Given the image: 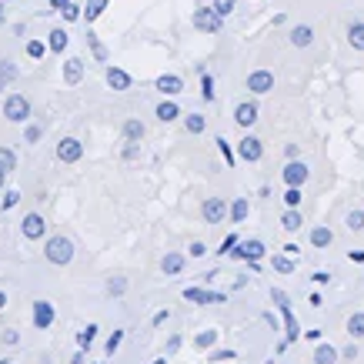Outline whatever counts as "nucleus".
Instances as JSON below:
<instances>
[{
	"instance_id": "nucleus-61",
	"label": "nucleus",
	"mask_w": 364,
	"mask_h": 364,
	"mask_svg": "<svg viewBox=\"0 0 364 364\" xmlns=\"http://www.w3.org/2000/svg\"><path fill=\"white\" fill-rule=\"evenodd\" d=\"M210 4H214V0H210Z\"/></svg>"
},
{
	"instance_id": "nucleus-56",
	"label": "nucleus",
	"mask_w": 364,
	"mask_h": 364,
	"mask_svg": "<svg viewBox=\"0 0 364 364\" xmlns=\"http://www.w3.org/2000/svg\"><path fill=\"white\" fill-rule=\"evenodd\" d=\"M70 364H84V348H80V351L74 354V358H70Z\"/></svg>"
},
{
	"instance_id": "nucleus-57",
	"label": "nucleus",
	"mask_w": 364,
	"mask_h": 364,
	"mask_svg": "<svg viewBox=\"0 0 364 364\" xmlns=\"http://www.w3.org/2000/svg\"><path fill=\"white\" fill-rule=\"evenodd\" d=\"M7 308V294H4V291H0V311Z\"/></svg>"
},
{
	"instance_id": "nucleus-54",
	"label": "nucleus",
	"mask_w": 364,
	"mask_h": 364,
	"mask_svg": "<svg viewBox=\"0 0 364 364\" xmlns=\"http://www.w3.org/2000/svg\"><path fill=\"white\" fill-rule=\"evenodd\" d=\"M284 254H291V257H298V254H301V247H298V244H287V247H284Z\"/></svg>"
},
{
	"instance_id": "nucleus-35",
	"label": "nucleus",
	"mask_w": 364,
	"mask_h": 364,
	"mask_svg": "<svg viewBox=\"0 0 364 364\" xmlns=\"http://www.w3.org/2000/svg\"><path fill=\"white\" fill-rule=\"evenodd\" d=\"M124 291H127V277H111V281H107V294H111V298H121Z\"/></svg>"
},
{
	"instance_id": "nucleus-41",
	"label": "nucleus",
	"mask_w": 364,
	"mask_h": 364,
	"mask_svg": "<svg viewBox=\"0 0 364 364\" xmlns=\"http://www.w3.org/2000/svg\"><path fill=\"white\" fill-rule=\"evenodd\" d=\"M200 94H204V100H214V80L208 74H200Z\"/></svg>"
},
{
	"instance_id": "nucleus-33",
	"label": "nucleus",
	"mask_w": 364,
	"mask_h": 364,
	"mask_svg": "<svg viewBox=\"0 0 364 364\" xmlns=\"http://www.w3.org/2000/svg\"><path fill=\"white\" fill-rule=\"evenodd\" d=\"M104 7H107V0H87V7H84V17L90 21H97L100 14H104Z\"/></svg>"
},
{
	"instance_id": "nucleus-62",
	"label": "nucleus",
	"mask_w": 364,
	"mask_h": 364,
	"mask_svg": "<svg viewBox=\"0 0 364 364\" xmlns=\"http://www.w3.org/2000/svg\"><path fill=\"white\" fill-rule=\"evenodd\" d=\"M4 364H7V361H4Z\"/></svg>"
},
{
	"instance_id": "nucleus-36",
	"label": "nucleus",
	"mask_w": 364,
	"mask_h": 364,
	"mask_svg": "<svg viewBox=\"0 0 364 364\" xmlns=\"http://www.w3.org/2000/svg\"><path fill=\"white\" fill-rule=\"evenodd\" d=\"M47 50H50V47L41 44V41H27V57H33V60H37V57H44Z\"/></svg>"
},
{
	"instance_id": "nucleus-34",
	"label": "nucleus",
	"mask_w": 364,
	"mask_h": 364,
	"mask_svg": "<svg viewBox=\"0 0 364 364\" xmlns=\"http://www.w3.org/2000/svg\"><path fill=\"white\" fill-rule=\"evenodd\" d=\"M247 210H251V208H247V198H237V200H234V208H231V221L241 224L244 218H247Z\"/></svg>"
},
{
	"instance_id": "nucleus-39",
	"label": "nucleus",
	"mask_w": 364,
	"mask_h": 364,
	"mask_svg": "<svg viewBox=\"0 0 364 364\" xmlns=\"http://www.w3.org/2000/svg\"><path fill=\"white\" fill-rule=\"evenodd\" d=\"M214 341H218V331H200L198 338H194V344H198V348H210Z\"/></svg>"
},
{
	"instance_id": "nucleus-16",
	"label": "nucleus",
	"mask_w": 364,
	"mask_h": 364,
	"mask_svg": "<svg viewBox=\"0 0 364 364\" xmlns=\"http://www.w3.org/2000/svg\"><path fill=\"white\" fill-rule=\"evenodd\" d=\"M161 271H164L167 277L181 274V271H184V257H181V254H177V251H167L164 257H161Z\"/></svg>"
},
{
	"instance_id": "nucleus-55",
	"label": "nucleus",
	"mask_w": 364,
	"mask_h": 364,
	"mask_svg": "<svg viewBox=\"0 0 364 364\" xmlns=\"http://www.w3.org/2000/svg\"><path fill=\"white\" fill-rule=\"evenodd\" d=\"M67 4H70V0H50V7H54V11H64Z\"/></svg>"
},
{
	"instance_id": "nucleus-13",
	"label": "nucleus",
	"mask_w": 364,
	"mask_h": 364,
	"mask_svg": "<svg viewBox=\"0 0 364 364\" xmlns=\"http://www.w3.org/2000/svg\"><path fill=\"white\" fill-rule=\"evenodd\" d=\"M274 301H277V308H281V314H284V321H287V341H294L301 331H298V324H294V318H291V304H287L284 291H274Z\"/></svg>"
},
{
	"instance_id": "nucleus-23",
	"label": "nucleus",
	"mask_w": 364,
	"mask_h": 364,
	"mask_svg": "<svg viewBox=\"0 0 364 364\" xmlns=\"http://www.w3.org/2000/svg\"><path fill=\"white\" fill-rule=\"evenodd\" d=\"M271 267H274V271H281V274H291V271H294V257H291V254H274Z\"/></svg>"
},
{
	"instance_id": "nucleus-30",
	"label": "nucleus",
	"mask_w": 364,
	"mask_h": 364,
	"mask_svg": "<svg viewBox=\"0 0 364 364\" xmlns=\"http://www.w3.org/2000/svg\"><path fill=\"white\" fill-rule=\"evenodd\" d=\"M94 338H97V324H87L84 331H77V348H84V351H87L90 344H94Z\"/></svg>"
},
{
	"instance_id": "nucleus-1",
	"label": "nucleus",
	"mask_w": 364,
	"mask_h": 364,
	"mask_svg": "<svg viewBox=\"0 0 364 364\" xmlns=\"http://www.w3.org/2000/svg\"><path fill=\"white\" fill-rule=\"evenodd\" d=\"M44 257L50 261V264H57V267L70 264V257H74V241L64 237V234H54V237L47 241V247H44Z\"/></svg>"
},
{
	"instance_id": "nucleus-17",
	"label": "nucleus",
	"mask_w": 364,
	"mask_h": 364,
	"mask_svg": "<svg viewBox=\"0 0 364 364\" xmlns=\"http://www.w3.org/2000/svg\"><path fill=\"white\" fill-rule=\"evenodd\" d=\"M107 84L114 90H131V74L121 70V67H107Z\"/></svg>"
},
{
	"instance_id": "nucleus-12",
	"label": "nucleus",
	"mask_w": 364,
	"mask_h": 364,
	"mask_svg": "<svg viewBox=\"0 0 364 364\" xmlns=\"http://www.w3.org/2000/svg\"><path fill=\"white\" fill-rule=\"evenodd\" d=\"M308 181V164H301V161H291L284 167V184L287 188H301Z\"/></svg>"
},
{
	"instance_id": "nucleus-52",
	"label": "nucleus",
	"mask_w": 364,
	"mask_h": 364,
	"mask_svg": "<svg viewBox=\"0 0 364 364\" xmlns=\"http://www.w3.org/2000/svg\"><path fill=\"white\" fill-rule=\"evenodd\" d=\"M328 281H331V274H324V271H318V274H314V284H328Z\"/></svg>"
},
{
	"instance_id": "nucleus-2",
	"label": "nucleus",
	"mask_w": 364,
	"mask_h": 364,
	"mask_svg": "<svg viewBox=\"0 0 364 364\" xmlns=\"http://www.w3.org/2000/svg\"><path fill=\"white\" fill-rule=\"evenodd\" d=\"M4 117L14 124H23L31 117V100L23 97V94H11V97L4 100Z\"/></svg>"
},
{
	"instance_id": "nucleus-31",
	"label": "nucleus",
	"mask_w": 364,
	"mask_h": 364,
	"mask_svg": "<svg viewBox=\"0 0 364 364\" xmlns=\"http://www.w3.org/2000/svg\"><path fill=\"white\" fill-rule=\"evenodd\" d=\"M348 334H351V338H364V314L361 311L348 318Z\"/></svg>"
},
{
	"instance_id": "nucleus-37",
	"label": "nucleus",
	"mask_w": 364,
	"mask_h": 364,
	"mask_svg": "<svg viewBox=\"0 0 364 364\" xmlns=\"http://www.w3.org/2000/svg\"><path fill=\"white\" fill-rule=\"evenodd\" d=\"M17 77V67L11 64V60H4V64H0V87H4V80H14Z\"/></svg>"
},
{
	"instance_id": "nucleus-21",
	"label": "nucleus",
	"mask_w": 364,
	"mask_h": 364,
	"mask_svg": "<svg viewBox=\"0 0 364 364\" xmlns=\"http://www.w3.org/2000/svg\"><path fill=\"white\" fill-rule=\"evenodd\" d=\"M281 224H284V231H291V234L301 231V224H304V221H301V210L298 208H287L284 218H281Z\"/></svg>"
},
{
	"instance_id": "nucleus-6",
	"label": "nucleus",
	"mask_w": 364,
	"mask_h": 364,
	"mask_svg": "<svg viewBox=\"0 0 364 364\" xmlns=\"http://www.w3.org/2000/svg\"><path fill=\"white\" fill-rule=\"evenodd\" d=\"M200 214H204V221L208 224H221L224 218H228V204H224V198H204Z\"/></svg>"
},
{
	"instance_id": "nucleus-4",
	"label": "nucleus",
	"mask_w": 364,
	"mask_h": 364,
	"mask_svg": "<svg viewBox=\"0 0 364 364\" xmlns=\"http://www.w3.org/2000/svg\"><path fill=\"white\" fill-rule=\"evenodd\" d=\"M80 157H84V144L77 137H64V141L57 144V161L60 164H77Z\"/></svg>"
},
{
	"instance_id": "nucleus-59",
	"label": "nucleus",
	"mask_w": 364,
	"mask_h": 364,
	"mask_svg": "<svg viewBox=\"0 0 364 364\" xmlns=\"http://www.w3.org/2000/svg\"><path fill=\"white\" fill-rule=\"evenodd\" d=\"M0 23H4V0H0Z\"/></svg>"
},
{
	"instance_id": "nucleus-46",
	"label": "nucleus",
	"mask_w": 364,
	"mask_h": 364,
	"mask_svg": "<svg viewBox=\"0 0 364 364\" xmlns=\"http://www.w3.org/2000/svg\"><path fill=\"white\" fill-rule=\"evenodd\" d=\"M214 7H218V14H221V17H228V14L234 11V0H214Z\"/></svg>"
},
{
	"instance_id": "nucleus-28",
	"label": "nucleus",
	"mask_w": 364,
	"mask_h": 364,
	"mask_svg": "<svg viewBox=\"0 0 364 364\" xmlns=\"http://www.w3.org/2000/svg\"><path fill=\"white\" fill-rule=\"evenodd\" d=\"M14 167H17V154H14L11 147H0V171H4V174H11Z\"/></svg>"
},
{
	"instance_id": "nucleus-53",
	"label": "nucleus",
	"mask_w": 364,
	"mask_h": 364,
	"mask_svg": "<svg viewBox=\"0 0 364 364\" xmlns=\"http://www.w3.org/2000/svg\"><path fill=\"white\" fill-rule=\"evenodd\" d=\"M177 348H181V338H171V341H167V354H174Z\"/></svg>"
},
{
	"instance_id": "nucleus-48",
	"label": "nucleus",
	"mask_w": 364,
	"mask_h": 364,
	"mask_svg": "<svg viewBox=\"0 0 364 364\" xmlns=\"http://www.w3.org/2000/svg\"><path fill=\"white\" fill-rule=\"evenodd\" d=\"M21 341V334L17 331H11V328H7V331H0V344H17Z\"/></svg>"
},
{
	"instance_id": "nucleus-22",
	"label": "nucleus",
	"mask_w": 364,
	"mask_h": 364,
	"mask_svg": "<svg viewBox=\"0 0 364 364\" xmlns=\"http://www.w3.org/2000/svg\"><path fill=\"white\" fill-rule=\"evenodd\" d=\"M314 361H318V364H334V361H338V351H334L331 344H318V351H314Z\"/></svg>"
},
{
	"instance_id": "nucleus-3",
	"label": "nucleus",
	"mask_w": 364,
	"mask_h": 364,
	"mask_svg": "<svg viewBox=\"0 0 364 364\" xmlns=\"http://www.w3.org/2000/svg\"><path fill=\"white\" fill-rule=\"evenodd\" d=\"M221 23H224V17L218 14V7H214V4H210V7H198V11H194V27H198V31L218 33V31H221Z\"/></svg>"
},
{
	"instance_id": "nucleus-50",
	"label": "nucleus",
	"mask_w": 364,
	"mask_h": 364,
	"mask_svg": "<svg viewBox=\"0 0 364 364\" xmlns=\"http://www.w3.org/2000/svg\"><path fill=\"white\" fill-rule=\"evenodd\" d=\"M231 358H237L234 351H214L210 354V361H231Z\"/></svg>"
},
{
	"instance_id": "nucleus-18",
	"label": "nucleus",
	"mask_w": 364,
	"mask_h": 364,
	"mask_svg": "<svg viewBox=\"0 0 364 364\" xmlns=\"http://www.w3.org/2000/svg\"><path fill=\"white\" fill-rule=\"evenodd\" d=\"M80 77H84V60H80V57H70L64 64V80L67 84H80Z\"/></svg>"
},
{
	"instance_id": "nucleus-5",
	"label": "nucleus",
	"mask_w": 364,
	"mask_h": 364,
	"mask_svg": "<svg viewBox=\"0 0 364 364\" xmlns=\"http://www.w3.org/2000/svg\"><path fill=\"white\" fill-rule=\"evenodd\" d=\"M184 301H194V304H224L228 294L224 291H204V287H184Z\"/></svg>"
},
{
	"instance_id": "nucleus-63",
	"label": "nucleus",
	"mask_w": 364,
	"mask_h": 364,
	"mask_svg": "<svg viewBox=\"0 0 364 364\" xmlns=\"http://www.w3.org/2000/svg\"><path fill=\"white\" fill-rule=\"evenodd\" d=\"M97 364H100V361H97Z\"/></svg>"
},
{
	"instance_id": "nucleus-10",
	"label": "nucleus",
	"mask_w": 364,
	"mask_h": 364,
	"mask_svg": "<svg viewBox=\"0 0 364 364\" xmlns=\"http://www.w3.org/2000/svg\"><path fill=\"white\" fill-rule=\"evenodd\" d=\"M237 157H241V161H247V164H254V161H261V157H264V147H261V141H257V137H251V134H247V137L237 144Z\"/></svg>"
},
{
	"instance_id": "nucleus-29",
	"label": "nucleus",
	"mask_w": 364,
	"mask_h": 364,
	"mask_svg": "<svg viewBox=\"0 0 364 364\" xmlns=\"http://www.w3.org/2000/svg\"><path fill=\"white\" fill-rule=\"evenodd\" d=\"M184 127H188V134H204L208 121H204V114H191V117H184Z\"/></svg>"
},
{
	"instance_id": "nucleus-40",
	"label": "nucleus",
	"mask_w": 364,
	"mask_h": 364,
	"mask_svg": "<svg viewBox=\"0 0 364 364\" xmlns=\"http://www.w3.org/2000/svg\"><path fill=\"white\" fill-rule=\"evenodd\" d=\"M348 228H351V231H361L364 228V210H351V214H348Z\"/></svg>"
},
{
	"instance_id": "nucleus-27",
	"label": "nucleus",
	"mask_w": 364,
	"mask_h": 364,
	"mask_svg": "<svg viewBox=\"0 0 364 364\" xmlns=\"http://www.w3.org/2000/svg\"><path fill=\"white\" fill-rule=\"evenodd\" d=\"M124 137H127V141H141V137H144V124L137 121V117H131V121L124 124Z\"/></svg>"
},
{
	"instance_id": "nucleus-9",
	"label": "nucleus",
	"mask_w": 364,
	"mask_h": 364,
	"mask_svg": "<svg viewBox=\"0 0 364 364\" xmlns=\"http://www.w3.org/2000/svg\"><path fill=\"white\" fill-rule=\"evenodd\" d=\"M234 257H241V261H261L264 257V244L257 241V237H251V241H237V251H231Z\"/></svg>"
},
{
	"instance_id": "nucleus-26",
	"label": "nucleus",
	"mask_w": 364,
	"mask_h": 364,
	"mask_svg": "<svg viewBox=\"0 0 364 364\" xmlns=\"http://www.w3.org/2000/svg\"><path fill=\"white\" fill-rule=\"evenodd\" d=\"M331 241H334V234L328 231V228H314V231H311V244H314V247H328Z\"/></svg>"
},
{
	"instance_id": "nucleus-47",
	"label": "nucleus",
	"mask_w": 364,
	"mask_h": 364,
	"mask_svg": "<svg viewBox=\"0 0 364 364\" xmlns=\"http://www.w3.org/2000/svg\"><path fill=\"white\" fill-rule=\"evenodd\" d=\"M188 251H191V257H204V254H208V244H204V241H194Z\"/></svg>"
},
{
	"instance_id": "nucleus-14",
	"label": "nucleus",
	"mask_w": 364,
	"mask_h": 364,
	"mask_svg": "<svg viewBox=\"0 0 364 364\" xmlns=\"http://www.w3.org/2000/svg\"><path fill=\"white\" fill-rule=\"evenodd\" d=\"M157 90H161V94H167V97H174V94H181V90H184V80L177 77V74H161V77H157Z\"/></svg>"
},
{
	"instance_id": "nucleus-58",
	"label": "nucleus",
	"mask_w": 364,
	"mask_h": 364,
	"mask_svg": "<svg viewBox=\"0 0 364 364\" xmlns=\"http://www.w3.org/2000/svg\"><path fill=\"white\" fill-rule=\"evenodd\" d=\"M4 184H7V174H4V171H0V188H4Z\"/></svg>"
},
{
	"instance_id": "nucleus-45",
	"label": "nucleus",
	"mask_w": 364,
	"mask_h": 364,
	"mask_svg": "<svg viewBox=\"0 0 364 364\" xmlns=\"http://www.w3.org/2000/svg\"><path fill=\"white\" fill-rule=\"evenodd\" d=\"M284 200H287V208H298L301 204V188H287Z\"/></svg>"
},
{
	"instance_id": "nucleus-25",
	"label": "nucleus",
	"mask_w": 364,
	"mask_h": 364,
	"mask_svg": "<svg viewBox=\"0 0 364 364\" xmlns=\"http://www.w3.org/2000/svg\"><path fill=\"white\" fill-rule=\"evenodd\" d=\"M87 44H90V50H94V57H97L100 64H107V47L100 44L97 33H94V31H87Z\"/></svg>"
},
{
	"instance_id": "nucleus-11",
	"label": "nucleus",
	"mask_w": 364,
	"mask_h": 364,
	"mask_svg": "<svg viewBox=\"0 0 364 364\" xmlns=\"http://www.w3.org/2000/svg\"><path fill=\"white\" fill-rule=\"evenodd\" d=\"M247 90H254V94L274 90V74H271V70H254L251 77H247Z\"/></svg>"
},
{
	"instance_id": "nucleus-51",
	"label": "nucleus",
	"mask_w": 364,
	"mask_h": 364,
	"mask_svg": "<svg viewBox=\"0 0 364 364\" xmlns=\"http://www.w3.org/2000/svg\"><path fill=\"white\" fill-rule=\"evenodd\" d=\"M218 144H221V154L228 157V164H234V154H231V147H228V141H224V137H218Z\"/></svg>"
},
{
	"instance_id": "nucleus-15",
	"label": "nucleus",
	"mask_w": 364,
	"mask_h": 364,
	"mask_svg": "<svg viewBox=\"0 0 364 364\" xmlns=\"http://www.w3.org/2000/svg\"><path fill=\"white\" fill-rule=\"evenodd\" d=\"M234 121L241 124V127H251V124L257 121V104H247V100L237 104V107H234Z\"/></svg>"
},
{
	"instance_id": "nucleus-43",
	"label": "nucleus",
	"mask_w": 364,
	"mask_h": 364,
	"mask_svg": "<svg viewBox=\"0 0 364 364\" xmlns=\"http://www.w3.org/2000/svg\"><path fill=\"white\" fill-rule=\"evenodd\" d=\"M121 341H124V331H114L111 338H107V344H104V348H107V354L117 351V348H121Z\"/></svg>"
},
{
	"instance_id": "nucleus-20",
	"label": "nucleus",
	"mask_w": 364,
	"mask_h": 364,
	"mask_svg": "<svg viewBox=\"0 0 364 364\" xmlns=\"http://www.w3.org/2000/svg\"><path fill=\"white\" fill-rule=\"evenodd\" d=\"M311 41H314V31H311L308 23H301V27L291 31V44L294 47H311Z\"/></svg>"
},
{
	"instance_id": "nucleus-44",
	"label": "nucleus",
	"mask_w": 364,
	"mask_h": 364,
	"mask_svg": "<svg viewBox=\"0 0 364 364\" xmlns=\"http://www.w3.org/2000/svg\"><path fill=\"white\" fill-rule=\"evenodd\" d=\"M41 134H44V131H41L37 124H31V127L23 131V141H27V144H37V141H41Z\"/></svg>"
},
{
	"instance_id": "nucleus-24",
	"label": "nucleus",
	"mask_w": 364,
	"mask_h": 364,
	"mask_svg": "<svg viewBox=\"0 0 364 364\" xmlns=\"http://www.w3.org/2000/svg\"><path fill=\"white\" fill-rule=\"evenodd\" d=\"M47 47L54 50V54H60V50H67V31H50V41H47Z\"/></svg>"
},
{
	"instance_id": "nucleus-32",
	"label": "nucleus",
	"mask_w": 364,
	"mask_h": 364,
	"mask_svg": "<svg viewBox=\"0 0 364 364\" xmlns=\"http://www.w3.org/2000/svg\"><path fill=\"white\" fill-rule=\"evenodd\" d=\"M348 41H351V47L364 50V23H351L348 27Z\"/></svg>"
},
{
	"instance_id": "nucleus-49",
	"label": "nucleus",
	"mask_w": 364,
	"mask_h": 364,
	"mask_svg": "<svg viewBox=\"0 0 364 364\" xmlns=\"http://www.w3.org/2000/svg\"><path fill=\"white\" fill-rule=\"evenodd\" d=\"M231 247H237V234H228V237H224V244H221V251H218V254H228Z\"/></svg>"
},
{
	"instance_id": "nucleus-38",
	"label": "nucleus",
	"mask_w": 364,
	"mask_h": 364,
	"mask_svg": "<svg viewBox=\"0 0 364 364\" xmlns=\"http://www.w3.org/2000/svg\"><path fill=\"white\" fill-rule=\"evenodd\" d=\"M21 204V191H7V198H0V208L4 210H11Z\"/></svg>"
},
{
	"instance_id": "nucleus-8",
	"label": "nucleus",
	"mask_w": 364,
	"mask_h": 364,
	"mask_svg": "<svg viewBox=\"0 0 364 364\" xmlns=\"http://www.w3.org/2000/svg\"><path fill=\"white\" fill-rule=\"evenodd\" d=\"M50 324H54V304L50 301H33V328L47 331Z\"/></svg>"
},
{
	"instance_id": "nucleus-19",
	"label": "nucleus",
	"mask_w": 364,
	"mask_h": 364,
	"mask_svg": "<svg viewBox=\"0 0 364 364\" xmlns=\"http://www.w3.org/2000/svg\"><path fill=\"white\" fill-rule=\"evenodd\" d=\"M177 117H181V107H177L174 100H161V104H157V121L171 124V121H177Z\"/></svg>"
},
{
	"instance_id": "nucleus-42",
	"label": "nucleus",
	"mask_w": 364,
	"mask_h": 364,
	"mask_svg": "<svg viewBox=\"0 0 364 364\" xmlns=\"http://www.w3.org/2000/svg\"><path fill=\"white\" fill-rule=\"evenodd\" d=\"M60 14H64V21H80V17H84V11H80L77 4H67Z\"/></svg>"
},
{
	"instance_id": "nucleus-7",
	"label": "nucleus",
	"mask_w": 364,
	"mask_h": 364,
	"mask_svg": "<svg viewBox=\"0 0 364 364\" xmlns=\"http://www.w3.org/2000/svg\"><path fill=\"white\" fill-rule=\"evenodd\" d=\"M21 231H23V237H27V241H41V237L47 234V221L41 218V214H33V210H31V214L21 221Z\"/></svg>"
},
{
	"instance_id": "nucleus-60",
	"label": "nucleus",
	"mask_w": 364,
	"mask_h": 364,
	"mask_svg": "<svg viewBox=\"0 0 364 364\" xmlns=\"http://www.w3.org/2000/svg\"><path fill=\"white\" fill-rule=\"evenodd\" d=\"M154 364H167V358H157V361Z\"/></svg>"
}]
</instances>
